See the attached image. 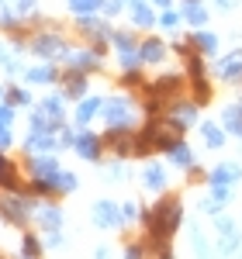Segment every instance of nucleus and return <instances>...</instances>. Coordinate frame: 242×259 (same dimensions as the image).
Instances as JSON below:
<instances>
[{"instance_id":"nucleus-1","label":"nucleus","mask_w":242,"mask_h":259,"mask_svg":"<svg viewBox=\"0 0 242 259\" xmlns=\"http://www.w3.org/2000/svg\"><path fill=\"white\" fill-rule=\"evenodd\" d=\"M145 221V232H149V249L159 252V256H173V249L166 242L173 239V232L183 225V204L180 197H163L152 211L142 214Z\"/></svg>"},{"instance_id":"nucleus-2","label":"nucleus","mask_w":242,"mask_h":259,"mask_svg":"<svg viewBox=\"0 0 242 259\" xmlns=\"http://www.w3.org/2000/svg\"><path fill=\"white\" fill-rule=\"evenodd\" d=\"M35 207L38 197L31 190H0V221L14 225V228H28V221H35Z\"/></svg>"},{"instance_id":"nucleus-3","label":"nucleus","mask_w":242,"mask_h":259,"mask_svg":"<svg viewBox=\"0 0 242 259\" xmlns=\"http://www.w3.org/2000/svg\"><path fill=\"white\" fill-rule=\"evenodd\" d=\"M28 52L35 59H49V62H66V56L73 52L69 38L56 31V28H42L35 35H28Z\"/></svg>"},{"instance_id":"nucleus-4","label":"nucleus","mask_w":242,"mask_h":259,"mask_svg":"<svg viewBox=\"0 0 242 259\" xmlns=\"http://www.w3.org/2000/svg\"><path fill=\"white\" fill-rule=\"evenodd\" d=\"M101 118L107 128H121V132H139V107L128 94H118V97H107L104 100V111Z\"/></svg>"},{"instance_id":"nucleus-5","label":"nucleus","mask_w":242,"mask_h":259,"mask_svg":"<svg viewBox=\"0 0 242 259\" xmlns=\"http://www.w3.org/2000/svg\"><path fill=\"white\" fill-rule=\"evenodd\" d=\"M239 180H242L239 162H218V166L208 173V190L222 200V204H228V200L235 197V183H239Z\"/></svg>"},{"instance_id":"nucleus-6","label":"nucleus","mask_w":242,"mask_h":259,"mask_svg":"<svg viewBox=\"0 0 242 259\" xmlns=\"http://www.w3.org/2000/svg\"><path fill=\"white\" fill-rule=\"evenodd\" d=\"M24 49H28L24 31H14V35H7L0 41V69H4L7 80H14V76L24 73Z\"/></svg>"},{"instance_id":"nucleus-7","label":"nucleus","mask_w":242,"mask_h":259,"mask_svg":"<svg viewBox=\"0 0 242 259\" xmlns=\"http://www.w3.org/2000/svg\"><path fill=\"white\" fill-rule=\"evenodd\" d=\"M197 114H201V104L194 97H173L166 104V111H163V118L170 124H177L180 132H187L190 124H197Z\"/></svg>"},{"instance_id":"nucleus-8","label":"nucleus","mask_w":242,"mask_h":259,"mask_svg":"<svg viewBox=\"0 0 242 259\" xmlns=\"http://www.w3.org/2000/svg\"><path fill=\"white\" fill-rule=\"evenodd\" d=\"M62 166L56 159V152H24V173L28 180H52L56 183V173Z\"/></svg>"},{"instance_id":"nucleus-9","label":"nucleus","mask_w":242,"mask_h":259,"mask_svg":"<svg viewBox=\"0 0 242 259\" xmlns=\"http://www.w3.org/2000/svg\"><path fill=\"white\" fill-rule=\"evenodd\" d=\"M104 66V45H80L66 56V69H80V73H97Z\"/></svg>"},{"instance_id":"nucleus-10","label":"nucleus","mask_w":242,"mask_h":259,"mask_svg":"<svg viewBox=\"0 0 242 259\" xmlns=\"http://www.w3.org/2000/svg\"><path fill=\"white\" fill-rule=\"evenodd\" d=\"M73 152H76L83 162H101V156H104V139H101V135H94L87 124H80L76 142H73Z\"/></svg>"},{"instance_id":"nucleus-11","label":"nucleus","mask_w":242,"mask_h":259,"mask_svg":"<svg viewBox=\"0 0 242 259\" xmlns=\"http://www.w3.org/2000/svg\"><path fill=\"white\" fill-rule=\"evenodd\" d=\"M24 83L28 87H56V83L62 80V73L56 69V62H49V59H38L35 66H24Z\"/></svg>"},{"instance_id":"nucleus-12","label":"nucleus","mask_w":242,"mask_h":259,"mask_svg":"<svg viewBox=\"0 0 242 259\" xmlns=\"http://www.w3.org/2000/svg\"><path fill=\"white\" fill-rule=\"evenodd\" d=\"M90 221L97 225V228H121V204L114 200H97L94 207H90Z\"/></svg>"},{"instance_id":"nucleus-13","label":"nucleus","mask_w":242,"mask_h":259,"mask_svg":"<svg viewBox=\"0 0 242 259\" xmlns=\"http://www.w3.org/2000/svg\"><path fill=\"white\" fill-rule=\"evenodd\" d=\"M139 180H142V187H145L149 194H163V190L170 187V173H166V166H163V162H152V159L142 166Z\"/></svg>"},{"instance_id":"nucleus-14","label":"nucleus","mask_w":242,"mask_h":259,"mask_svg":"<svg viewBox=\"0 0 242 259\" xmlns=\"http://www.w3.org/2000/svg\"><path fill=\"white\" fill-rule=\"evenodd\" d=\"M183 87V76L180 73H163L159 80H152L149 87H145V97H159V100H173V94Z\"/></svg>"},{"instance_id":"nucleus-15","label":"nucleus","mask_w":242,"mask_h":259,"mask_svg":"<svg viewBox=\"0 0 242 259\" xmlns=\"http://www.w3.org/2000/svg\"><path fill=\"white\" fill-rule=\"evenodd\" d=\"M215 76H218L222 83H242V49H232L228 56L218 59Z\"/></svg>"},{"instance_id":"nucleus-16","label":"nucleus","mask_w":242,"mask_h":259,"mask_svg":"<svg viewBox=\"0 0 242 259\" xmlns=\"http://www.w3.org/2000/svg\"><path fill=\"white\" fill-rule=\"evenodd\" d=\"M128 21H132V28H156L159 24V14H156V4L152 0H135L132 7H128Z\"/></svg>"},{"instance_id":"nucleus-17","label":"nucleus","mask_w":242,"mask_h":259,"mask_svg":"<svg viewBox=\"0 0 242 259\" xmlns=\"http://www.w3.org/2000/svg\"><path fill=\"white\" fill-rule=\"evenodd\" d=\"M104 145H111V152H114V156L128 159V156H135V132L107 128V135H104Z\"/></svg>"},{"instance_id":"nucleus-18","label":"nucleus","mask_w":242,"mask_h":259,"mask_svg":"<svg viewBox=\"0 0 242 259\" xmlns=\"http://www.w3.org/2000/svg\"><path fill=\"white\" fill-rule=\"evenodd\" d=\"M87 76H90V73H80V69L62 73V97L66 100H83L87 90H90V80H87Z\"/></svg>"},{"instance_id":"nucleus-19","label":"nucleus","mask_w":242,"mask_h":259,"mask_svg":"<svg viewBox=\"0 0 242 259\" xmlns=\"http://www.w3.org/2000/svg\"><path fill=\"white\" fill-rule=\"evenodd\" d=\"M35 225H38L42 232L62 228V207L56 200H38V207H35Z\"/></svg>"},{"instance_id":"nucleus-20","label":"nucleus","mask_w":242,"mask_h":259,"mask_svg":"<svg viewBox=\"0 0 242 259\" xmlns=\"http://www.w3.org/2000/svg\"><path fill=\"white\" fill-rule=\"evenodd\" d=\"M56 149H59L56 132H31V128H28V135H24V152H56Z\"/></svg>"},{"instance_id":"nucleus-21","label":"nucleus","mask_w":242,"mask_h":259,"mask_svg":"<svg viewBox=\"0 0 242 259\" xmlns=\"http://www.w3.org/2000/svg\"><path fill=\"white\" fill-rule=\"evenodd\" d=\"M166 41L163 38H142L139 41V59H142V66H159L163 59H166Z\"/></svg>"},{"instance_id":"nucleus-22","label":"nucleus","mask_w":242,"mask_h":259,"mask_svg":"<svg viewBox=\"0 0 242 259\" xmlns=\"http://www.w3.org/2000/svg\"><path fill=\"white\" fill-rule=\"evenodd\" d=\"M28 180L21 177V166L18 162H11L4 152H0V190H21Z\"/></svg>"},{"instance_id":"nucleus-23","label":"nucleus","mask_w":242,"mask_h":259,"mask_svg":"<svg viewBox=\"0 0 242 259\" xmlns=\"http://www.w3.org/2000/svg\"><path fill=\"white\" fill-rule=\"evenodd\" d=\"M166 159L173 162L177 169H187V173L197 166V159H194V149H190V145H187L183 139H177L173 145H170V149H166Z\"/></svg>"},{"instance_id":"nucleus-24","label":"nucleus","mask_w":242,"mask_h":259,"mask_svg":"<svg viewBox=\"0 0 242 259\" xmlns=\"http://www.w3.org/2000/svg\"><path fill=\"white\" fill-rule=\"evenodd\" d=\"M101 111H104V97L87 94L83 100H76V114H73V121H76V124H90V121L97 118Z\"/></svg>"},{"instance_id":"nucleus-25","label":"nucleus","mask_w":242,"mask_h":259,"mask_svg":"<svg viewBox=\"0 0 242 259\" xmlns=\"http://www.w3.org/2000/svg\"><path fill=\"white\" fill-rule=\"evenodd\" d=\"M222 128L228 132V135H235V139H242V97L235 100V104H228V107H222Z\"/></svg>"},{"instance_id":"nucleus-26","label":"nucleus","mask_w":242,"mask_h":259,"mask_svg":"<svg viewBox=\"0 0 242 259\" xmlns=\"http://www.w3.org/2000/svg\"><path fill=\"white\" fill-rule=\"evenodd\" d=\"M180 14H183V21L190 24V28H204L208 24V7H204L201 0H183V7H180Z\"/></svg>"},{"instance_id":"nucleus-27","label":"nucleus","mask_w":242,"mask_h":259,"mask_svg":"<svg viewBox=\"0 0 242 259\" xmlns=\"http://www.w3.org/2000/svg\"><path fill=\"white\" fill-rule=\"evenodd\" d=\"M38 107L56 121V124H66V97H62V94H49V97H42Z\"/></svg>"},{"instance_id":"nucleus-28","label":"nucleus","mask_w":242,"mask_h":259,"mask_svg":"<svg viewBox=\"0 0 242 259\" xmlns=\"http://www.w3.org/2000/svg\"><path fill=\"white\" fill-rule=\"evenodd\" d=\"M190 45H194V52H201V56H215V52H218V35L197 28V31L190 35Z\"/></svg>"},{"instance_id":"nucleus-29","label":"nucleus","mask_w":242,"mask_h":259,"mask_svg":"<svg viewBox=\"0 0 242 259\" xmlns=\"http://www.w3.org/2000/svg\"><path fill=\"white\" fill-rule=\"evenodd\" d=\"M225 135H228V132H225L218 121H201V142L208 145V149H222Z\"/></svg>"},{"instance_id":"nucleus-30","label":"nucleus","mask_w":242,"mask_h":259,"mask_svg":"<svg viewBox=\"0 0 242 259\" xmlns=\"http://www.w3.org/2000/svg\"><path fill=\"white\" fill-rule=\"evenodd\" d=\"M4 100H7V104H14V107H31V104H35L31 90H28V83H24V87L7 83V87H4Z\"/></svg>"},{"instance_id":"nucleus-31","label":"nucleus","mask_w":242,"mask_h":259,"mask_svg":"<svg viewBox=\"0 0 242 259\" xmlns=\"http://www.w3.org/2000/svg\"><path fill=\"white\" fill-rule=\"evenodd\" d=\"M107 45H111L114 52H139V41H135V35H132V31H118V28H111V38H107Z\"/></svg>"},{"instance_id":"nucleus-32","label":"nucleus","mask_w":242,"mask_h":259,"mask_svg":"<svg viewBox=\"0 0 242 259\" xmlns=\"http://www.w3.org/2000/svg\"><path fill=\"white\" fill-rule=\"evenodd\" d=\"M28 128H31V132H59L62 124H56V121H52V118H49V114L38 107V104H35V111L28 114Z\"/></svg>"},{"instance_id":"nucleus-33","label":"nucleus","mask_w":242,"mask_h":259,"mask_svg":"<svg viewBox=\"0 0 242 259\" xmlns=\"http://www.w3.org/2000/svg\"><path fill=\"white\" fill-rule=\"evenodd\" d=\"M76 187H80V177L73 169H59L56 173V194H73Z\"/></svg>"},{"instance_id":"nucleus-34","label":"nucleus","mask_w":242,"mask_h":259,"mask_svg":"<svg viewBox=\"0 0 242 259\" xmlns=\"http://www.w3.org/2000/svg\"><path fill=\"white\" fill-rule=\"evenodd\" d=\"M66 7L73 14H94V11H104V0H66Z\"/></svg>"},{"instance_id":"nucleus-35","label":"nucleus","mask_w":242,"mask_h":259,"mask_svg":"<svg viewBox=\"0 0 242 259\" xmlns=\"http://www.w3.org/2000/svg\"><path fill=\"white\" fill-rule=\"evenodd\" d=\"M180 21H183L180 11H173V7H163V14H159V28H163V31H177V28H180Z\"/></svg>"},{"instance_id":"nucleus-36","label":"nucleus","mask_w":242,"mask_h":259,"mask_svg":"<svg viewBox=\"0 0 242 259\" xmlns=\"http://www.w3.org/2000/svg\"><path fill=\"white\" fill-rule=\"evenodd\" d=\"M215 228H218V235H222V239H239V232H235V221L228 218V214H215Z\"/></svg>"},{"instance_id":"nucleus-37","label":"nucleus","mask_w":242,"mask_h":259,"mask_svg":"<svg viewBox=\"0 0 242 259\" xmlns=\"http://www.w3.org/2000/svg\"><path fill=\"white\" fill-rule=\"evenodd\" d=\"M135 221H142V207L135 200H125L121 204V225H135Z\"/></svg>"},{"instance_id":"nucleus-38","label":"nucleus","mask_w":242,"mask_h":259,"mask_svg":"<svg viewBox=\"0 0 242 259\" xmlns=\"http://www.w3.org/2000/svg\"><path fill=\"white\" fill-rule=\"evenodd\" d=\"M45 252H59L62 245H66V235H62V228H52V232H45Z\"/></svg>"},{"instance_id":"nucleus-39","label":"nucleus","mask_w":242,"mask_h":259,"mask_svg":"<svg viewBox=\"0 0 242 259\" xmlns=\"http://www.w3.org/2000/svg\"><path fill=\"white\" fill-rule=\"evenodd\" d=\"M45 252V242L35 239V235H24V242H21V256H42Z\"/></svg>"},{"instance_id":"nucleus-40","label":"nucleus","mask_w":242,"mask_h":259,"mask_svg":"<svg viewBox=\"0 0 242 259\" xmlns=\"http://www.w3.org/2000/svg\"><path fill=\"white\" fill-rule=\"evenodd\" d=\"M76 132H80V124H62L59 132H56V139H59V149H73V142H76Z\"/></svg>"},{"instance_id":"nucleus-41","label":"nucleus","mask_w":242,"mask_h":259,"mask_svg":"<svg viewBox=\"0 0 242 259\" xmlns=\"http://www.w3.org/2000/svg\"><path fill=\"white\" fill-rule=\"evenodd\" d=\"M201 211H204V214H211V218H215V214H222V211H225V204H222L218 197H215L211 190H208V197H201Z\"/></svg>"},{"instance_id":"nucleus-42","label":"nucleus","mask_w":242,"mask_h":259,"mask_svg":"<svg viewBox=\"0 0 242 259\" xmlns=\"http://www.w3.org/2000/svg\"><path fill=\"white\" fill-rule=\"evenodd\" d=\"M104 173H107V177L111 180H128V166H125V159H114V162H107V166H104Z\"/></svg>"},{"instance_id":"nucleus-43","label":"nucleus","mask_w":242,"mask_h":259,"mask_svg":"<svg viewBox=\"0 0 242 259\" xmlns=\"http://www.w3.org/2000/svg\"><path fill=\"white\" fill-rule=\"evenodd\" d=\"M14 114H18V107L4 100V104H0V124H4V128H11V124H14Z\"/></svg>"},{"instance_id":"nucleus-44","label":"nucleus","mask_w":242,"mask_h":259,"mask_svg":"<svg viewBox=\"0 0 242 259\" xmlns=\"http://www.w3.org/2000/svg\"><path fill=\"white\" fill-rule=\"evenodd\" d=\"M121 11H125V7H121L118 0H104V11H101V14H104V18H118Z\"/></svg>"},{"instance_id":"nucleus-45","label":"nucleus","mask_w":242,"mask_h":259,"mask_svg":"<svg viewBox=\"0 0 242 259\" xmlns=\"http://www.w3.org/2000/svg\"><path fill=\"white\" fill-rule=\"evenodd\" d=\"M11 145H14V135H11V128H4V124H0V152H7Z\"/></svg>"},{"instance_id":"nucleus-46","label":"nucleus","mask_w":242,"mask_h":259,"mask_svg":"<svg viewBox=\"0 0 242 259\" xmlns=\"http://www.w3.org/2000/svg\"><path fill=\"white\" fill-rule=\"evenodd\" d=\"M145 252H149V245H139V242L125 245V256H145Z\"/></svg>"},{"instance_id":"nucleus-47","label":"nucleus","mask_w":242,"mask_h":259,"mask_svg":"<svg viewBox=\"0 0 242 259\" xmlns=\"http://www.w3.org/2000/svg\"><path fill=\"white\" fill-rule=\"evenodd\" d=\"M215 4H218V7H222V11H232V7H235V4H239V0H215Z\"/></svg>"},{"instance_id":"nucleus-48","label":"nucleus","mask_w":242,"mask_h":259,"mask_svg":"<svg viewBox=\"0 0 242 259\" xmlns=\"http://www.w3.org/2000/svg\"><path fill=\"white\" fill-rule=\"evenodd\" d=\"M152 4H156V7H170L173 0H152Z\"/></svg>"},{"instance_id":"nucleus-49","label":"nucleus","mask_w":242,"mask_h":259,"mask_svg":"<svg viewBox=\"0 0 242 259\" xmlns=\"http://www.w3.org/2000/svg\"><path fill=\"white\" fill-rule=\"evenodd\" d=\"M118 4H121V7H132V4H135V0H118Z\"/></svg>"},{"instance_id":"nucleus-50","label":"nucleus","mask_w":242,"mask_h":259,"mask_svg":"<svg viewBox=\"0 0 242 259\" xmlns=\"http://www.w3.org/2000/svg\"><path fill=\"white\" fill-rule=\"evenodd\" d=\"M7 4H11V0H0V7H7Z\"/></svg>"},{"instance_id":"nucleus-51","label":"nucleus","mask_w":242,"mask_h":259,"mask_svg":"<svg viewBox=\"0 0 242 259\" xmlns=\"http://www.w3.org/2000/svg\"><path fill=\"white\" fill-rule=\"evenodd\" d=\"M0 104H4V87H0Z\"/></svg>"}]
</instances>
